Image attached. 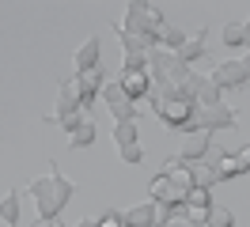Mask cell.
Segmentation results:
<instances>
[{"instance_id":"5","label":"cell","mask_w":250,"mask_h":227,"mask_svg":"<svg viewBox=\"0 0 250 227\" xmlns=\"http://www.w3.org/2000/svg\"><path fill=\"white\" fill-rule=\"evenodd\" d=\"M208 80H212L220 91H243V87H250V72H247L243 61H220Z\"/></svg>"},{"instance_id":"20","label":"cell","mask_w":250,"mask_h":227,"mask_svg":"<svg viewBox=\"0 0 250 227\" xmlns=\"http://www.w3.org/2000/svg\"><path fill=\"white\" fill-rule=\"evenodd\" d=\"M182 42H186V34H182L178 27H171V23H163V27H159V49H174V53H178Z\"/></svg>"},{"instance_id":"18","label":"cell","mask_w":250,"mask_h":227,"mask_svg":"<svg viewBox=\"0 0 250 227\" xmlns=\"http://www.w3.org/2000/svg\"><path fill=\"white\" fill-rule=\"evenodd\" d=\"M220 103H224V91H220L216 83H212V80L205 76V80H201V87H197V95H193V106L201 110V106H220Z\"/></svg>"},{"instance_id":"4","label":"cell","mask_w":250,"mask_h":227,"mask_svg":"<svg viewBox=\"0 0 250 227\" xmlns=\"http://www.w3.org/2000/svg\"><path fill=\"white\" fill-rule=\"evenodd\" d=\"M31 197H34V208H38V220H42V224L61 216V208H57V189H53V178H49V174L31 182Z\"/></svg>"},{"instance_id":"19","label":"cell","mask_w":250,"mask_h":227,"mask_svg":"<svg viewBox=\"0 0 250 227\" xmlns=\"http://www.w3.org/2000/svg\"><path fill=\"white\" fill-rule=\"evenodd\" d=\"M189 178H193L197 189H212L216 186V170H212V163H193L189 166Z\"/></svg>"},{"instance_id":"13","label":"cell","mask_w":250,"mask_h":227,"mask_svg":"<svg viewBox=\"0 0 250 227\" xmlns=\"http://www.w3.org/2000/svg\"><path fill=\"white\" fill-rule=\"evenodd\" d=\"M205 42H208V27H201L197 30V34H189L186 42H182V49H178V53H174V57L182 61V64H193V61H201L205 57Z\"/></svg>"},{"instance_id":"12","label":"cell","mask_w":250,"mask_h":227,"mask_svg":"<svg viewBox=\"0 0 250 227\" xmlns=\"http://www.w3.org/2000/svg\"><path fill=\"white\" fill-rule=\"evenodd\" d=\"M118 83H122V91L133 99V103H141V99L152 95V80H148V72H125V68H122Z\"/></svg>"},{"instance_id":"9","label":"cell","mask_w":250,"mask_h":227,"mask_svg":"<svg viewBox=\"0 0 250 227\" xmlns=\"http://www.w3.org/2000/svg\"><path fill=\"white\" fill-rule=\"evenodd\" d=\"M208 151H212V136H208V133H189L186 140H182V151H178L174 159L186 163V166H193V163H201Z\"/></svg>"},{"instance_id":"22","label":"cell","mask_w":250,"mask_h":227,"mask_svg":"<svg viewBox=\"0 0 250 227\" xmlns=\"http://www.w3.org/2000/svg\"><path fill=\"white\" fill-rule=\"evenodd\" d=\"M212 205V189H189V197H186V208H208Z\"/></svg>"},{"instance_id":"8","label":"cell","mask_w":250,"mask_h":227,"mask_svg":"<svg viewBox=\"0 0 250 227\" xmlns=\"http://www.w3.org/2000/svg\"><path fill=\"white\" fill-rule=\"evenodd\" d=\"M163 220H167V208H159L156 201H144V205H137L122 216L125 227H159Z\"/></svg>"},{"instance_id":"15","label":"cell","mask_w":250,"mask_h":227,"mask_svg":"<svg viewBox=\"0 0 250 227\" xmlns=\"http://www.w3.org/2000/svg\"><path fill=\"white\" fill-rule=\"evenodd\" d=\"M19 216H23V201H19V189H8L0 197V220L8 227H19Z\"/></svg>"},{"instance_id":"3","label":"cell","mask_w":250,"mask_h":227,"mask_svg":"<svg viewBox=\"0 0 250 227\" xmlns=\"http://www.w3.org/2000/svg\"><path fill=\"white\" fill-rule=\"evenodd\" d=\"M193 118H197V129L201 133H220V129H235L239 125V118H235V110L231 106H201V110H193Z\"/></svg>"},{"instance_id":"16","label":"cell","mask_w":250,"mask_h":227,"mask_svg":"<svg viewBox=\"0 0 250 227\" xmlns=\"http://www.w3.org/2000/svg\"><path fill=\"white\" fill-rule=\"evenodd\" d=\"M220 38H224V45H228V49L247 45V23H243V19H228V23H224V30H220Z\"/></svg>"},{"instance_id":"6","label":"cell","mask_w":250,"mask_h":227,"mask_svg":"<svg viewBox=\"0 0 250 227\" xmlns=\"http://www.w3.org/2000/svg\"><path fill=\"white\" fill-rule=\"evenodd\" d=\"M103 103H106V110L114 114V121H137V114H141V110H137V103H133V99L122 91V83H118V80H110L106 87H103Z\"/></svg>"},{"instance_id":"1","label":"cell","mask_w":250,"mask_h":227,"mask_svg":"<svg viewBox=\"0 0 250 227\" xmlns=\"http://www.w3.org/2000/svg\"><path fill=\"white\" fill-rule=\"evenodd\" d=\"M118 38H122V68L125 72H148L152 45L144 38H137V34H125V30H118Z\"/></svg>"},{"instance_id":"11","label":"cell","mask_w":250,"mask_h":227,"mask_svg":"<svg viewBox=\"0 0 250 227\" xmlns=\"http://www.w3.org/2000/svg\"><path fill=\"white\" fill-rule=\"evenodd\" d=\"M83 110H87V106H83ZM95 136H99V121H95V114L87 110V114H83V121L76 125V133H68V148H72V151L91 148V144H95Z\"/></svg>"},{"instance_id":"14","label":"cell","mask_w":250,"mask_h":227,"mask_svg":"<svg viewBox=\"0 0 250 227\" xmlns=\"http://www.w3.org/2000/svg\"><path fill=\"white\" fill-rule=\"evenodd\" d=\"M212 170H216V182L243 178V166L235 163V151H220V148H216V163H212Z\"/></svg>"},{"instance_id":"21","label":"cell","mask_w":250,"mask_h":227,"mask_svg":"<svg viewBox=\"0 0 250 227\" xmlns=\"http://www.w3.org/2000/svg\"><path fill=\"white\" fill-rule=\"evenodd\" d=\"M205 224L208 227H235V216H231V208H224V205H208V216H205Z\"/></svg>"},{"instance_id":"24","label":"cell","mask_w":250,"mask_h":227,"mask_svg":"<svg viewBox=\"0 0 250 227\" xmlns=\"http://www.w3.org/2000/svg\"><path fill=\"white\" fill-rule=\"evenodd\" d=\"M76 227H99V220H91V216H87V220H80Z\"/></svg>"},{"instance_id":"25","label":"cell","mask_w":250,"mask_h":227,"mask_svg":"<svg viewBox=\"0 0 250 227\" xmlns=\"http://www.w3.org/2000/svg\"><path fill=\"white\" fill-rule=\"evenodd\" d=\"M243 64H247V72H250V53H247V57H243Z\"/></svg>"},{"instance_id":"7","label":"cell","mask_w":250,"mask_h":227,"mask_svg":"<svg viewBox=\"0 0 250 227\" xmlns=\"http://www.w3.org/2000/svg\"><path fill=\"white\" fill-rule=\"evenodd\" d=\"M76 83V95H80V103L91 110V103H95V95H103V87L110 83V72L99 64V68H91V72H83V76H76L72 80Z\"/></svg>"},{"instance_id":"10","label":"cell","mask_w":250,"mask_h":227,"mask_svg":"<svg viewBox=\"0 0 250 227\" xmlns=\"http://www.w3.org/2000/svg\"><path fill=\"white\" fill-rule=\"evenodd\" d=\"M99 57H103V42H99V34L83 38V45H80L76 57H72V68H76V76H83V72H91V68H99Z\"/></svg>"},{"instance_id":"23","label":"cell","mask_w":250,"mask_h":227,"mask_svg":"<svg viewBox=\"0 0 250 227\" xmlns=\"http://www.w3.org/2000/svg\"><path fill=\"white\" fill-rule=\"evenodd\" d=\"M34 227H64V224H61V220H46V224L38 220V224H34Z\"/></svg>"},{"instance_id":"17","label":"cell","mask_w":250,"mask_h":227,"mask_svg":"<svg viewBox=\"0 0 250 227\" xmlns=\"http://www.w3.org/2000/svg\"><path fill=\"white\" fill-rule=\"evenodd\" d=\"M49 178H53V189H57V208L64 212V205H68V201H72V193H76V186H72V182L57 170V163H49Z\"/></svg>"},{"instance_id":"27","label":"cell","mask_w":250,"mask_h":227,"mask_svg":"<svg viewBox=\"0 0 250 227\" xmlns=\"http://www.w3.org/2000/svg\"><path fill=\"white\" fill-rule=\"evenodd\" d=\"M247 30H250V19H247Z\"/></svg>"},{"instance_id":"2","label":"cell","mask_w":250,"mask_h":227,"mask_svg":"<svg viewBox=\"0 0 250 227\" xmlns=\"http://www.w3.org/2000/svg\"><path fill=\"white\" fill-rule=\"evenodd\" d=\"M114 148H118V155L125 163H133V166L144 159V148L137 140V121H114Z\"/></svg>"},{"instance_id":"26","label":"cell","mask_w":250,"mask_h":227,"mask_svg":"<svg viewBox=\"0 0 250 227\" xmlns=\"http://www.w3.org/2000/svg\"><path fill=\"white\" fill-rule=\"evenodd\" d=\"M193 227H208V224H193Z\"/></svg>"}]
</instances>
